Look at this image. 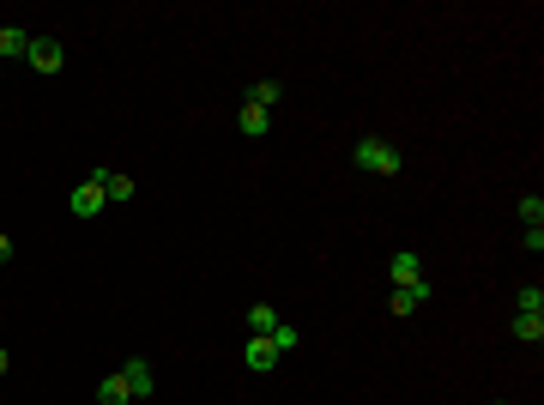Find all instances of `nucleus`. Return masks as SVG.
I'll use <instances>...</instances> for the list:
<instances>
[{
	"instance_id": "nucleus-1",
	"label": "nucleus",
	"mask_w": 544,
	"mask_h": 405,
	"mask_svg": "<svg viewBox=\"0 0 544 405\" xmlns=\"http://www.w3.org/2000/svg\"><path fill=\"white\" fill-rule=\"evenodd\" d=\"M351 158H357V170H369V176H400V152H393L387 140H375V133H369V140H357V152H351Z\"/></svg>"
},
{
	"instance_id": "nucleus-2",
	"label": "nucleus",
	"mask_w": 544,
	"mask_h": 405,
	"mask_svg": "<svg viewBox=\"0 0 544 405\" xmlns=\"http://www.w3.org/2000/svg\"><path fill=\"white\" fill-rule=\"evenodd\" d=\"M429 297H436V284H429V279H418V284H393V297H387V308H393V315L405 321V315H418V308L429 303Z\"/></svg>"
},
{
	"instance_id": "nucleus-3",
	"label": "nucleus",
	"mask_w": 544,
	"mask_h": 405,
	"mask_svg": "<svg viewBox=\"0 0 544 405\" xmlns=\"http://www.w3.org/2000/svg\"><path fill=\"white\" fill-rule=\"evenodd\" d=\"M24 61H31V73H42V79H55L67 55H60V42H55V37H31V55H24Z\"/></svg>"
},
{
	"instance_id": "nucleus-4",
	"label": "nucleus",
	"mask_w": 544,
	"mask_h": 405,
	"mask_svg": "<svg viewBox=\"0 0 544 405\" xmlns=\"http://www.w3.org/2000/svg\"><path fill=\"white\" fill-rule=\"evenodd\" d=\"M115 375L127 382V393H134V400H152V387H158V375H152V364H145V357H127Z\"/></svg>"
},
{
	"instance_id": "nucleus-5",
	"label": "nucleus",
	"mask_w": 544,
	"mask_h": 405,
	"mask_svg": "<svg viewBox=\"0 0 544 405\" xmlns=\"http://www.w3.org/2000/svg\"><path fill=\"white\" fill-rule=\"evenodd\" d=\"M242 364L254 369V375H266V369L279 364V351H272V339H266V333H248V345H242Z\"/></svg>"
},
{
	"instance_id": "nucleus-6",
	"label": "nucleus",
	"mask_w": 544,
	"mask_h": 405,
	"mask_svg": "<svg viewBox=\"0 0 544 405\" xmlns=\"http://www.w3.org/2000/svg\"><path fill=\"white\" fill-rule=\"evenodd\" d=\"M103 206H109V200H103V188L97 182H79V188H73V200H67V212H73V218H97Z\"/></svg>"
},
{
	"instance_id": "nucleus-7",
	"label": "nucleus",
	"mask_w": 544,
	"mask_h": 405,
	"mask_svg": "<svg viewBox=\"0 0 544 405\" xmlns=\"http://www.w3.org/2000/svg\"><path fill=\"white\" fill-rule=\"evenodd\" d=\"M91 182L103 188V200H134V176H121V170H97V176H91Z\"/></svg>"
},
{
	"instance_id": "nucleus-8",
	"label": "nucleus",
	"mask_w": 544,
	"mask_h": 405,
	"mask_svg": "<svg viewBox=\"0 0 544 405\" xmlns=\"http://www.w3.org/2000/svg\"><path fill=\"white\" fill-rule=\"evenodd\" d=\"M31 55V31L19 24H0V61H24Z\"/></svg>"
},
{
	"instance_id": "nucleus-9",
	"label": "nucleus",
	"mask_w": 544,
	"mask_h": 405,
	"mask_svg": "<svg viewBox=\"0 0 544 405\" xmlns=\"http://www.w3.org/2000/svg\"><path fill=\"white\" fill-rule=\"evenodd\" d=\"M387 279H393V284H418L423 279V254H411V248L393 254V261H387Z\"/></svg>"
},
{
	"instance_id": "nucleus-10",
	"label": "nucleus",
	"mask_w": 544,
	"mask_h": 405,
	"mask_svg": "<svg viewBox=\"0 0 544 405\" xmlns=\"http://www.w3.org/2000/svg\"><path fill=\"white\" fill-rule=\"evenodd\" d=\"M514 339H526V345L544 339V308H521V315H514Z\"/></svg>"
},
{
	"instance_id": "nucleus-11",
	"label": "nucleus",
	"mask_w": 544,
	"mask_h": 405,
	"mask_svg": "<svg viewBox=\"0 0 544 405\" xmlns=\"http://www.w3.org/2000/svg\"><path fill=\"white\" fill-rule=\"evenodd\" d=\"M236 122H242V133H248V140H261L266 127H272V109H261V103H242Z\"/></svg>"
},
{
	"instance_id": "nucleus-12",
	"label": "nucleus",
	"mask_w": 544,
	"mask_h": 405,
	"mask_svg": "<svg viewBox=\"0 0 544 405\" xmlns=\"http://www.w3.org/2000/svg\"><path fill=\"white\" fill-rule=\"evenodd\" d=\"M97 405H134V393H127L121 375H103V382H97Z\"/></svg>"
},
{
	"instance_id": "nucleus-13",
	"label": "nucleus",
	"mask_w": 544,
	"mask_h": 405,
	"mask_svg": "<svg viewBox=\"0 0 544 405\" xmlns=\"http://www.w3.org/2000/svg\"><path fill=\"white\" fill-rule=\"evenodd\" d=\"M266 339H272V351H279V357H290V351H297V345H302V333H297V327H290V321H279V327H272V333H266Z\"/></svg>"
},
{
	"instance_id": "nucleus-14",
	"label": "nucleus",
	"mask_w": 544,
	"mask_h": 405,
	"mask_svg": "<svg viewBox=\"0 0 544 405\" xmlns=\"http://www.w3.org/2000/svg\"><path fill=\"white\" fill-rule=\"evenodd\" d=\"M272 327H279V308H272V303L248 308V333H272Z\"/></svg>"
},
{
	"instance_id": "nucleus-15",
	"label": "nucleus",
	"mask_w": 544,
	"mask_h": 405,
	"mask_svg": "<svg viewBox=\"0 0 544 405\" xmlns=\"http://www.w3.org/2000/svg\"><path fill=\"white\" fill-rule=\"evenodd\" d=\"M521 224H526V230H539V224H544V200H539V194H526V200H521Z\"/></svg>"
},
{
	"instance_id": "nucleus-16",
	"label": "nucleus",
	"mask_w": 544,
	"mask_h": 405,
	"mask_svg": "<svg viewBox=\"0 0 544 405\" xmlns=\"http://www.w3.org/2000/svg\"><path fill=\"white\" fill-rule=\"evenodd\" d=\"M248 103H261V109H279V85H272V79H261L254 91H248Z\"/></svg>"
},
{
	"instance_id": "nucleus-17",
	"label": "nucleus",
	"mask_w": 544,
	"mask_h": 405,
	"mask_svg": "<svg viewBox=\"0 0 544 405\" xmlns=\"http://www.w3.org/2000/svg\"><path fill=\"white\" fill-rule=\"evenodd\" d=\"M13 261V236H6V230H0V266Z\"/></svg>"
},
{
	"instance_id": "nucleus-18",
	"label": "nucleus",
	"mask_w": 544,
	"mask_h": 405,
	"mask_svg": "<svg viewBox=\"0 0 544 405\" xmlns=\"http://www.w3.org/2000/svg\"><path fill=\"white\" fill-rule=\"evenodd\" d=\"M6 364H13V357H6V345H0V375H6Z\"/></svg>"
}]
</instances>
